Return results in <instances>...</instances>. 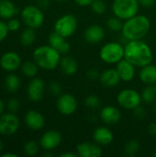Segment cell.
<instances>
[{
	"instance_id": "obj_1",
	"label": "cell",
	"mask_w": 156,
	"mask_h": 157,
	"mask_svg": "<svg viewBox=\"0 0 156 157\" xmlns=\"http://www.w3.org/2000/svg\"><path fill=\"white\" fill-rule=\"evenodd\" d=\"M124 58L135 67H143L152 63L154 59L150 46L142 40H128L124 45Z\"/></svg>"
},
{
	"instance_id": "obj_2",
	"label": "cell",
	"mask_w": 156,
	"mask_h": 157,
	"mask_svg": "<svg viewBox=\"0 0 156 157\" xmlns=\"http://www.w3.org/2000/svg\"><path fill=\"white\" fill-rule=\"evenodd\" d=\"M151 21L145 15H135L134 17L124 20L122 26V35L127 40H135L143 39L150 31Z\"/></svg>"
},
{
	"instance_id": "obj_3",
	"label": "cell",
	"mask_w": 156,
	"mask_h": 157,
	"mask_svg": "<svg viewBox=\"0 0 156 157\" xmlns=\"http://www.w3.org/2000/svg\"><path fill=\"white\" fill-rule=\"evenodd\" d=\"M62 54L53 47L42 45L36 48L33 52V60L38 66L43 70L51 71L60 65Z\"/></svg>"
},
{
	"instance_id": "obj_4",
	"label": "cell",
	"mask_w": 156,
	"mask_h": 157,
	"mask_svg": "<svg viewBox=\"0 0 156 157\" xmlns=\"http://www.w3.org/2000/svg\"><path fill=\"white\" fill-rule=\"evenodd\" d=\"M99 58L108 64H116L124 58V46L118 41L107 42L99 51Z\"/></svg>"
},
{
	"instance_id": "obj_5",
	"label": "cell",
	"mask_w": 156,
	"mask_h": 157,
	"mask_svg": "<svg viewBox=\"0 0 156 157\" xmlns=\"http://www.w3.org/2000/svg\"><path fill=\"white\" fill-rule=\"evenodd\" d=\"M140 3L138 0H114L112 11L114 16L121 20H127L138 14Z\"/></svg>"
},
{
	"instance_id": "obj_6",
	"label": "cell",
	"mask_w": 156,
	"mask_h": 157,
	"mask_svg": "<svg viewBox=\"0 0 156 157\" xmlns=\"http://www.w3.org/2000/svg\"><path fill=\"white\" fill-rule=\"evenodd\" d=\"M78 27V20L73 14H65L60 17L54 23V31L64 38H69L74 34Z\"/></svg>"
},
{
	"instance_id": "obj_7",
	"label": "cell",
	"mask_w": 156,
	"mask_h": 157,
	"mask_svg": "<svg viewBox=\"0 0 156 157\" xmlns=\"http://www.w3.org/2000/svg\"><path fill=\"white\" fill-rule=\"evenodd\" d=\"M117 102L121 108L128 110H133L137 107L141 106L143 98L142 95L137 90L132 88H125L118 94Z\"/></svg>"
},
{
	"instance_id": "obj_8",
	"label": "cell",
	"mask_w": 156,
	"mask_h": 157,
	"mask_svg": "<svg viewBox=\"0 0 156 157\" xmlns=\"http://www.w3.org/2000/svg\"><path fill=\"white\" fill-rule=\"evenodd\" d=\"M23 22L34 29L40 28L44 23V14L42 10L36 6H27L21 10Z\"/></svg>"
},
{
	"instance_id": "obj_9",
	"label": "cell",
	"mask_w": 156,
	"mask_h": 157,
	"mask_svg": "<svg viewBox=\"0 0 156 157\" xmlns=\"http://www.w3.org/2000/svg\"><path fill=\"white\" fill-rule=\"evenodd\" d=\"M56 108L62 115L71 116L76 111L78 108V102L74 96L72 94L64 93L58 96Z\"/></svg>"
},
{
	"instance_id": "obj_10",
	"label": "cell",
	"mask_w": 156,
	"mask_h": 157,
	"mask_svg": "<svg viewBox=\"0 0 156 157\" xmlns=\"http://www.w3.org/2000/svg\"><path fill=\"white\" fill-rule=\"evenodd\" d=\"M19 128V120L13 113H5L0 115V134L12 135Z\"/></svg>"
},
{
	"instance_id": "obj_11",
	"label": "cell",
	"mask_w": 156,
	"mask_h": 157,
	"mask_svg": "<svg viewBox=\"0 0 156 157\" xmlns=\"http://www.w3.org/2000/svg\"><path fill=\"white\" fill-rule=\"evenodd\" d=\"M63 136L60 132L51 130L42 134L40 140V144L42 149L47 152L52 151L60 146L62 144Z\"/></svg>"
},
{
	"instance_id": "obj_12",
	"label": "cell",
	"mask_w": 156,
	"mask_h": 157,
	"mask_svg": "<svg viewBox=\"0 0 156 157\" xmlns=\"http://www.w3.org/2000/svg\"><path fill=\"white\" fill-rule=\"evenodd\" d=\"M45 92V84L42 79L33 77L28 85L27 93L29 98L33 102H39L42 99Z\"/></svg>"
},
{
	"instance_id": "obj_13",
	"label": "cell",
	"mask_w": 156,
	"mask_h": 157,
	"mask_svg": "<svg viewBox=\"0 0 156 157\" xmlns=\"http://www.w3.org/2000/svg\"><path fill=\"white\" fill-rule=\"evenodd\" d=\"M76 154L79 157H100L103 152L97 143L83 142L76 145Z\"/></svg>"
},
{
	"instance_id": "obj_14",
	"label": "cell",
	"mask_w": 156,
	"mask_h": 157,
	"mask_svg": "<svg viewBox=\"0 0 156 157\" xmlns=\"http://www.w3.org/2000/svg\"><path fill=\"white\" fill-rule=\"evenodd\" d=\"M100 120L108 125H114L120 122L121 119V112L119 108L111 105L103 107L99 112Z\"/></svg>"
},
{
	"instance_id": "obj_15",
	"label": "cell",
	"mask_w": 156,
	"mask_h": 157,
	"mask_svg": "<svg viewBox=\"0 0 156 157\" xmlns=\"http://www.w3.org/2000/svg\"><path fill=\"white\" fill-rule=\"evenodd\" d=\"M21 64L20 56L15 52H7L2 55L0 58L1 67L7 72H12L17 70Z\"/></svg>"
},
{
	"instance_id": "obj_16",
	"label": "cell",
	"mask_w": 156,
	"mask_h": 157,
	"mask_svg": "<svg viewBox=\"0 0 156 157\" xmlns=\"http://www.w3.org/2000/svg\"><path fill=\"white\" fill-rule=\"evenodd\" d=\"M135 68L136 67L125 58L116 63V70L118 71L119 75L123 82H131L133 80L136 73Z\"/></svg>"
},
{
	"instance_id": "obj_17",
	"label": "cell",
	"mask_w": 156,
	"mask_h": 157,
	"mask_svg": "<svg viewBox=\"0 0 156 157\" xmlns=\"http://www.w3.org/2000/svg\"><path fill=\"white\" fill-rule=\"evenodd\" d=\"M92 137H93L94 142L101 146L109 145L114 140L113 132L109 128L104 127V126H100L95 129V131L93 132Z\"/></svg>"
},
{
	"instance_id": "obj_18",
	"label": "cell",
	"mask_w": 156,
	"mask_h": 157,
	"mask_svg": "<svg viewBox=\"0 0 156 157\" xmlns=\"http://www.w3.org/2000/svg\"><path fill=\"white\" fill-rule=\"evenodd\" d=\"M105 34L106 32L102 26L94 24L86 29L84 32V38L87 42L91 44H96L103 40V39L105 38Z\"/></svg>"
},
{
	"instance_id": "obj_19",
	"label": "cell",
	"mask_w": 156,
	"mask_h": 157,
	"mask_svg": "<svg viewBox=\"0 0 156 157\" xmlns=\"http://www.w3.org/2000/svg\"><path fill=\"white\" fill-rule=\"evenodd\" d=\"M49 44L57 50L61 54H67L71 50V45L66 40V38L63 37L54 30L49 36Z\"/></svg>"
},
{
	"instance_id": "obj_20",
	"label": "cell",
	"mask_w": 156,
	"mask_h": 157,
	"mask_svg": "<svg viewBox=\"0 0 156 157\" xmlns=\"http://www.w3.org/2000/svg\"><path fill=\"white\" fill-rule=\"evenodd\" d=\"M25 123L30 130L40 131L45 125V118L37 110H29L25 115Z\"/></svg>"
},
{
	"instance_id": "obj_21",
	"label": "cell",
	"mask_w": 156,
	"mask_h": 157,
	"mask_svg": "<svg viewBox=\"0 0 156 157\" xmlns=\"http://www.w3.org/2000/svg\"><path fill=\"white\" fill-rule=\"evenodd\" d=\"M99 81L104 86L111 88L117 86L121 81V79L116 68H108L100 73Z\"/></svg>"
},
{
	"instance_id": "obj_22",
	"label": "cell",
	"mask_w": 156,
	"mask_h": 157,
	"mask_svg": "<svg viewBox=\"0 0 156 157\" xmlns=\"http://www.w3.org/2000/svg\"><path fill=\"white\" fill-rule=\"evenodd\" d=\"M140 80L145 85L156 84V65L150 63L141 68L139 73Z\"/></svg>"
},
{
	"instance_id": "obj_23",
	"label": "cell",
	"mask_w": 156,
	"mask_h": 157,
	"mask_svg": "<svg viewBox=\"0 0 156 157\" xmlns=\"http://www.w3.org/2000/svg\"><path fill=\"white\" fill-rule=\"evenodd\" d=\"M60 67L65 75H74L78 70V63L74 58L71 56H63L61 59Z\"/></svg>"
},
{
	"instance_id": "obj_24",
	"label": "cell",
	"mask_w": 156,
	"mask_h": 157,
	"mask_svg": "<svg viewBox=\"0 0 156 157\" xmlns=\"http://www.w3.org/2000/svg\"><path fill=\"white\" fill-rule=\"evenodd\" d=\"M17 13L18 8L16 7L13 2L9 0H0V17L4 19H9Z\"/></svg>"
},
{
	"instance_id": "obj_25",
	"label": "cell",
	"mask_w": 156,
	"mask_h": 157,
	"mask_svg": "<svg viewBox=\"0 0 156 157\" xmlns=\"http://www.w3.org/2000/svg\"><path fill=\"white\" fill-rule=\"evenodd\" d=\"M143 102L146 104H154L156 101V85H146L142 92Z\"/></svg>"
},
{
	"instance_id": "obj_26",
	"label": "cell",
	"mask_w": 156,
	"mask_h": 157,
	"mask_svg": "<svg viewBox=\"0 0 156 157\" xmlns=\"http://www.w3.org/2000/svg\"><path fill=\"white\" fill-rule=\"evenodd\" d=\"M5 86L6 90L10 93H15L20 87V79L17 75L10 74L6 77Z\"/></svg>"
},
{
	"instance_id": "obj_27",
	"label": "cell",
	"mask_w": 156,
	"mask_h": 157,
	"mask_svg": "<svg viewBox=\"0 0 156 157\" xmlns=\"http://www.w3.org/2000/svg\"><path fill=\"white\" fill-rule=\"evenodd\" d=\"M141 149V144L138 140L132 139L128 141L124 147H123V153L127 156H133L135 155Z\"/></svg>"
},
{
	"instance_id": "obj_28",
	"label": "cell",
	"mask_w": 156,
	"mask_h": 157,
	"mask_svg": "<svg viewBox=\"0 0 156 157\" xmlns=\"http://www.w3.org/2000/svg\"><path fill=\"white\" fill-rule=\"evenodd\" d=\"M21 70H22V73H23V75L25 76L33 78L38 74L39 66H38V64L35 62L28 61V62H26V63H23Z\"/></svg>"
},
{
	"instance_id": "obj_29",
	"label": "cell",
	"mask_w": 156,
	"mask_h": 157,
	"mask_svg": "<svg viewBox=\"0 0 156 157\" xmlns=\"http://www.w3.org/2000/svg\"><path fill=\"white\" fill-rule=\"evenodd\" d=\"M35 40H36V32H35L34 29L29 28L21 33L20 41H21L22 45L29 46V45L33 44Z\"/></svg>"
},
{
	"instance_id": "obj_30",
	"label": "cell",
	"mask_w": 156,
	"mask_h": 157,
	"mask_svg": "<svg viewBox=\"0 0 156 157\" xmlns=\"http://www.w3.org/2000/svg\"><path fill=\"white\" fill-rule=\"evenodd\" d=\"M106 25L108 27V29L111 31L117 32L122 29V26H123V22L120 18H119L118 17L114 16V17H110L107 22Z\"/></svg>"
},
{
	"instance_id": "obj_31",
	"label": "cell",
	"mask_w": 156,
	"mask_h": 157,
	"mask_svg": "<svg viewBox=\"0 0 156 157\" xmlns=\"http://www.w3.org/2000/svg\"><path fill=\"white\" fill-rule=\"evenodd\" d=\"M85 105L87 109H90L92 110H96L100 107L101 101H100V98H98V96L92 94V95H89L86 98Z\"/></svg>"
},
{
	"instance_id": "obj_32",
	"label": "cell",
	"mask_w": 156,
	"mask_h": 157,
	"mask_svg": "<svg viewBox=\"0 0 156 157\" xmlns=\"http://www.w3.org/2000/svg\"><path fill=\"white\" fill-rule=\"evenodd\" d=\"M40 150V146L38 144V143L36 141H29L25 144L24 145V153L25 155H29V156H34L38 154Z\"/></svg>"
},
{
	"instance_id": "obj_33",
	"label": "cell",
	"mask_w": 156,
	"mask_h": 157,
	"mask_svg": "<svg viewBox=\"0 0 156 157\" xmlns=\"http://www.w3.org/2000/svg\"><path fill=\"white\" fill-rule=\"evenodd\" d=\"M90 6L92 11L97 15H102L107 10V5L104 0H94Z\"/></svg>"
},
{
	"instance_id": "obj_34",
	"label": "cell",
	"mask_w": 156,
	"mask_h": 157,
	"mask_svg": "<svg viewBox=\"0 0 156 157\" xmlns=\"http://www.w3.org/2000/svg\"><path fill=\"white\" fill-rule=\"evenodd\" d=\"M49 90L53 96H60L62 94V86L59 82L52 81L49 85Z\"/></svg>"
},
{
	"instance_id": "obj_35",
	"label": "cell",
	"mask_w": 156,
	"mask_h": 157,
	"mask_svg": "<svg viewBox=\"0 0 156 157\" xmlns=\"http://www.w3.org/2000/svg\"><path fill=\"white\" fill-rule=\"evenodd\" d=\"M9 31H17L20 28V22L17 18H9L8 22L6 23Z\"/></svg>"
},
{
	"instance_id": "obj_36",
	"label": "cell",
	"mask_w": 156,
	"mask_h": 157,
	"mask_svg": "<svg viewBox=\"0 0 156 157\" xmlns=\"http://www.w3.org/2000/svg\"><path fill=\"white\" fill-rule=\"evenodd\" d=\"M8 31H9V29H8L7 24L2 20H0V42H2L6 38Z\"/></svg>"
},
{
	"instance_id": "obj_37",
	"label": "cell",
	"mask_w": 156,
	"mask_h": 157,
	"mask_svg": "<svg viewBox=\"0 0 156 157\" xmlns=\"http://www.w3.org/2000/svg\"><path fill=\"white\" fill-rule=\"evenodd\" d=\"M19 107H20V106H19V102H18L17 99H16V98H11V99H9V101H8V103H7V108H8L9 111H11V112H16V111L18 110Z\"/></svg>"
},
{
	"instance_id": "obj_38",
	"label": "cell",
	"mask_w": 156,
	"mask_h": 157,
	"mask_svg": "<svg viewBox=\"0 0 156 157\" xmlns=\"http://www.w3.org/2000/svg\"><path fill=\"white\" fill-rule=\"evenodd\" d=\"M134 111V116L138 119V120H143L146 116V111L144 109V108H143L142 106L137 107L135 109H133Z\"/></svg>"
},
{
	"instance_id": "obj_39",
	"label": "cell",
	"mask_w": 156,
	"mask_h": 157,
	"mask_svg": "<svg viewBox=\"0 0 156 157\" xmlns=\"http://www.w3.org/2000/svg\"><path fill=\"white\" fill-rule=\"evenodd\" d=\"M99 75H100V74L97 70H95V69L88 70L87 71V74H86L87 78L90 79V80H93V81L94 80H97V79H99Z\"/></svg>"
},
{
	"instance_id": "obj_40",
	"label": "cell",
	"mask_w": 156,
	"mask_h": 157,
	"mask_svg": "<svg viewBox=\"0 0 156 157\" xmlns=\"http://www.w3.org/2000/svg\"><path fill=\"white\" fill-rule=\"evenodd\" d=\"M138 1L140 3V6H143L144 7L153 6L156 2V0H138Z\"/></svg>"
},
{
	"instance_id": "obj_41",
	"label": "cell",
	"mask_w": 156,
	"mask_h": 157,
	"mask_svg": "<svg viewBox=\"0 0 156 157\" xmlns=\"http://www.w3.org/2000/svg\"><path fill=\"white\" fill-rule=\"evenodd\" d=\"M74 1L75 2L76 5L80 6H91L94 0H74Z\"/></svg>"
},
{
	"instance_id": "obj_42",
	"label": "cell",
	"mask_w": 156,
	"mask_h": 157,
	"mask_svg": "<svg viewBox=\"0 0 156 157\" xmlns=\"http://www.w3.org/2000/svg\"><path fill=\"white\" fill-rule=\"evenodd\" d=\"M148 132L152 135V136H156V122H152L149 124L148 129H147Z\"/></svg>"
},
{
	"instance_id": "obj_43",
	"label": "cell",
	"mask_w": 156,
	"mask_h": 157,
	"mask_svg": "<svg viewBox=\"0 0 156 157\" xmlns=\"http://www.w3.org/2000/svg\"><path fill=\"white\" fill-rule=\"evenodd\" d=\"M39 5L42 8H46L50 5V0H38Z\"/></svg>"
},
{
	"instance_id": "obj_44",
	"label": "cell",
	"mask_w": 156,
	"mask_h": 157,
	"mask_svg": "<svg viewBox=\"0 0 156 157\" xmlns=\"http://www.w3.org/2000/svg\"><path fill=\"white\" fill-rule=\"evenodd\" d=\"M61 157H76L78 156L77 154H74L73 152H65V153H63L61 155Z\"/></svg>"
},
{
	"instance_id": "obj_45",
	"label": "cell",
	"mask_w": 156,
	"mask_h": 157,
	"mask_svg": "<svg viewBox=\"0 0 156 157\" xmlns=\"http://www.w3.org/2000/svg\"><path fill=\"white\" fill-rule=\"evenodd\" d=\"M4 109H5V105H4L3 101L0 99V115H1V114H3Z\"/></svg>"
},
{
	"instance_id": "obj_46",
	"label": "cell",
	"mask_w": 156,
	"mask_h": 157,
	"mask_svg": "<svg viewBox=\"0 0 156 157\" xmlns=\"http://www.w3.org/2000/svg\"><path fill=\"white\" fill-rule=\"evenodd\" d=\"M17 155H15V154H12V153H7V154H4L2 157H17Z\"/></svg>"
},
{
	"instance_id": "obj_47",
	"label": "cell",
	"mask_w": 156,
	"mask_h": 157,
	"mask_svg": "<svg viewBox=\"0 0 156 157\" xmlns=\"http://www.w3.org/2000/svg\"><path fill=\"white\" fill-rule=\"evenodd\" d=\"M3 149H4V144H3V142L0 140V152L3 151Z\"/></svg>"
},
{
	"instance_id": "obj_48",
	"label": "cell",
	"mask_w": 156,
	"mask_h": 157,
	"mask_svg": "<svg viewBox=\"0 0 156 157\" xmlns=\"http://www.w3.org/2000/svg\"><path fill=\"white\" fill-rule=\"evenodd\" d=\"M43 156L44 157H51V156H53V155H52V154H48V153H47V154H44V155H43Z\"/></svg>"
},
{
	"instance_id": "obj_49",
	"label": "cell",
	"mask_w": 156,
	"mask_h": 157,
	"mask_svg": "<svg viewBox=\"0 0 156 157\" xmlns=\"http://www.w3.org/2000/svg\"><path fill=\"white\" fill-rule=\"evenodd\" d=\"M153 110H154V112L156 113V101L154 103V106H153Z\"/></svg>"
},
{
	"instance_id": "obj_50",
	"label": "cell",
	"mask_w": 156,
	"mask_h": 157,
	"mask_svg": "<svg viewBox=\"0 0 156 157\" xmlns=\"http://www.w3.org/2000/svg\"><path fill=\"white\" fill-rule=\"evenodd\" d=\"M153 156L156 157V150L154 151V154H153Z\"/></svg>"
},
{
	"instance_id": "obj_51",
	"label": "cell",
	"mask_w": 156,
	"mask_h": 157,
	"mask_svg": "<svg viewBox=\"0 0 156 157\" xmlns=\"http://www.w3.org/2000/svg\"><path fill=\"white\" fill-rule=\"evenodd\" d=\"M57 1H61V2H64V1H67V0H57Z\"/></svg>"
}]
</instances>
